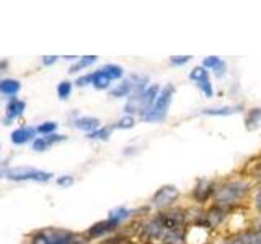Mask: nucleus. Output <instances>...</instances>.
<instances>
[{
	"label": "nucleus",
	"instance_id": "obj_1",
	"mask_svg": "<svg viewBox=\"0 0 261 244\" xmlns=\"http://www.w3.org/2000/svg\"><path fill=\"white\" fill-rule=\"evenodd\" d=\"M185 222L186 217L181 210L163 211L145 226V234L167 244H181L185 241Z\"/></svg>",
	"mask_w": 261,
	"mask_h": 244
},
{
	"label": "nucleus",
	"instance_id": "obj_2",
	"mask_svg": "<svg viewBox=\"0 0 261 244\" xmlns=\"http://www.w3.org/2000/svg\"><path fill=\"white\" fill-rule=\"evenodd\" d=\"M160 95V86L159 85H150L149 88L142 89V92L134 93L129 98V101L124 106V111L133 116V114H142L145 116L150 111L153 103L157 101V98Z\"/></svg>",
	"mask_w": 261,
	"mask_h": 244
},
{
	"label": "nucleus",
	"instance_id": "obj_3",
	"mask_svg": "<svg viewBox=\"0 0 261 244\" xmlns=\"http://www.w3.org/2000/svg\"><path fill=\"white\" fill-rule=\"evenodd\" d=\"M0 177H7L10 181L23 182V181H35V182H47L53 179V173L43 169H36L31 166H13L0 171Z\"/></svg>",
	"mask_w": 261,
	"mask_h": 244
},
{
	"label": "nucleus",
	"instance_id": "obj_4",
	"mask_svg": "<svg viewBox=\"0 0 261 244\" xmlns=\"http://www.w3.org/2000/svg\"><path fill=\"white\" fill-rule=\"evenodd\" d=\"M248 192V186L242 181H232L222 186L216 192V203L219 207H230L233 203L240 202Z\"/></svg>",
	"mask_w": 261,
	"mask_h": 244
},
{
	"label": "nucleus",
	"instance_id": "obj_5",
	"mask_svg": "<svg viewBox=\"0 0 261 244\" xmlns=\"http://www.w3.org/2000/svg\"><path fill=\"white\" fill-rule=\"evenodd\" d=\"M173 95H175V86L167 85L165 88H162L157 101L153 103L150 111L144 116V120H147V122H160V120L165 119Z\"/></svg>",
	"mask_w": 261,
	"mask_h": 244
},
{
	"label": "nucleus",
	"instance_id": "obj_6",
	"mask_svg": "<svg viewBox=\"0 0 261 244\" xmlns=\"http://www.w3.org/2000/svg\"><path fill=\"white\" fill-rule=\"evenodd\" d=\"M31 244H73V234L64 230H43L31 238Z\"/></svg>",
	"mask_w": 261,
	"mask_h": 244
},
{
	"label": "nucleus",
	"instance_id": "obj_7",
	"mask_svg": "<svg viewBox=\"0 0 261 244\" xmlns=\"http://www.w3.org/2000/svg\"><path fill=\"white\" fill-rule=\"evenodd\" d=\"M178 197H179V191L175 186H162L160 189L153 194L152 203L159 208H167L173 202H176Z\"/></svg>",
	"mask_w": 261,
	"mask_h": 244
},
{
	"label": "nucleus",
	"instance_id": "obj_8",
	"mask_svg": "<svg viewBox=\"0 0 261 244\" xmlns=\"http://www.w3.org/2000/svg\"><path fill=\"white\" fill-rule=\"evenodd\" d=\"M190 78L202 89L204 95H206L207 98H212V95H214V88H212L207 69H204V67H196V69H193V72L190 73Z\"/></svg>",
	"mask_w": 261,
	"mask_h": 244
},
{
	"label": "nucleus",
	"instance_id": "obj_9",
	"mask_svg": "<svg viewBox=\"0 0 261 244\" xmlns=\"http://www.w3.org/2000/svg\"><path fill=\"white\" fill-rule=\"evenodd\" d=\"M24 109H27V103L18 100V98H12L10 101H8L7 108H5V124L8 126L10 122L16 120L21 114L24 112Z\"/></svg>",
	"mask_w": 261,
	"mask_h": 244
},
{
	"label": "nucleus",
	"instance_id": "obj_10",
	"mask_svg": "<svg viewBox=\"0 0 261 244\" xmlns=\"http://www.w3.org/2000/svg\"><path fill=\"white\" fill-rule=\"evenodd\" d=\"M36 129L35 127H18V129H15L12 135H10V140L15 143V145H24V143H28L36 138Z\"/></svg>",
	"mask_w": 261,
	"mask_h": 244
},
{
	"label": "nucleus",
	"instance_id": "obj_11",
	"mask_svg": "<svg viewBox=\"0 0 261 244\" xmlns=\"http://www.w3.org/2000/svg\"><path fill=\"white\" fill-rule=\"evenodd\" d=\"M118 225L119 223L116 222V220H113V218L108 217L106 220H103V222H98V223H95L92 228H90L88 236H90V238H100V236L113 231L114 228H118Z\"/></svg>",
	"mask_w": 261,
	"mask_h": 244
},
{
	"label": "nucleus",
	"instance_id": "obj_12",
	"mask_svg": "<svg viewBox=\"0 0 261 244\" xmlns=\"http://www.w3.org/2000/svg\"><path fill=\"white\" fill-rule=\"evenodd\" d=\"M62 140H65V137L59 135V134H53V135H46V137H36L35 140H33L31 146L35 151H46L51 145L59 143Z\"/></svg>",
	"mask_w": 261,
	"mask_h": 244
},
{
	"label": "nucleus",
	"instance_id": "obj_13",
	"mask_svg": "<svg viewBox=\"0 0 261 244\" xmlns=\"http://www.w3.org/2000/svg\"><path fill=\"white\" fill-rule=\"evenodd\" d=\"M73 126L80 130H85V132L92 134L95 130L100 129V120L96 117H92V116H82V117H77L73 120Z\"/></svg>",
	"mask_w": 261,
	"mask_h": 244
},
{
	"label": "nucleus",
	"instance_id": "obj_14",
	"mask_svg": "<svg viewBox=\"0 0 261 244\" xmlns=\"http://www.w3.org/2000/svg\"><path fill=\"white\" fill-rule=\"evenodd\" d=\"M21 89V81L15 78H4L0 80V93L5 96H16Z\"/></svg>",
	"mask_w": 261,
	"mask_h": 244
},
{
	"label": "nucleus",
	"instance_id": "obj_15",
	"mask_svg": "<svg viewBox=\"0 0 261 244\" xmlns=\"http://www.w3.org/2000/svg\"><path fill=\"white\" fill-rule=\"evenodd\" d=\"M245 127H247L248 132H253V130H258L261 127V108H253L247 112Z\"/></svg>",
	"mask_w": 261,
	"mask_h": 244
},
{
	"label": "nucleus",
	"instance_id": "obj_16",
	"mask_svg": "<svg viewBox=\"0 0 261 244\" xmlns=\"http://www.w3.org/2000/svg\"><path fill=\"white\" fill-rule=\"evenodd\" d=\"M202 67L212 70L217 77H220L225 72V62L220 59V57H217V55H209V57H206V59H204Z\"/></svg>",
	"mask_w": 261,
	"mask_h": 244
},
{
	"label": "nucleus",
	"instance_id": "obj_17",
	"mask_svg": "<svg viewBox=\"0 0 261 244\" xmlns=\"http://www.w3.org/2000/svg\"><path fill=\"white\" fill-rule=\"evenodd\" d=\"M130 93H136L134 77L124 80L121 85H118L116 88H113V89H111V96H113V98H122V96H127V95H130Z\"/></svg>",
	"mask_w": 261,
	"mask_h": 244
},
{
	"label": "nucleus",
	"instance_id": "obj_18",
	"mask_svg": "<svg viewBox=\"0 0 261 244\" xmlns=\"http://www.w3.org/2000/svg\"><path fill=\"white\" fill-rule=\"evenodd\" d=\"M212 182L209 181H199V184L196 186V189H194V199L198 200V202H204V200H207L212 194H214V189H212Z\"/></svg>",
	"mask_w": 261,
	"mask_h": 244
},
{
	"label": "nucleus",
	"instance_id": "obj_19",
	"mask_svg": "<svg viewBox=\"0 0 261 244\" xmlns=\"http://www.w3.org/2000/svg\"><path fill=\"white\" fill-rule=\"evenodd\" d=\"M90 80H92V85L96 89H106V88L110 86V83H111V80L106 77V73L101 69L93 72V73H90Z\"/></svg>",
	"mask_w": 261,
	"mask_h": 244
},
{
	"label": "nucleus",
	"instance_id": "obj_20",
	"mask_svg": "<svg viewBox=\"0 0 261 244\" xmlns=\"http://www.w3.org/2000/svg\"><path fill=\"white\" fill-rule=\"evenodd\" d=\"M242 106H225V108H209V109H202V114H207V116H230L235 114L237 111H240Z\"/></svg>",
	"mask_w": 261,
	"mask_h": 244
},
{
	"label": "nucleus",
	"instance_id": "obj_21",
	"mask_svg": "<svg viewBox=\"0 0 261 244\" xmlns=\"http://www.w3.org/2000/svg\"><path fill=\"white\" fill-rule=\"evenodd\" d=\"M96 59H98L96 55H85V57H80V59H79L75 64L70 65L69 73H77V72H80V70H84V69L90 67V65L96 62Z\"/></svg>",
	"mask_w": 261,
	"mask_h": 244
},
{
	"label": "nucleus",
	"instance_id": "obj_22",
	"mask_svg": "<svg viewBox=\"0 0 261 244\" xmlns=\"http://www.w3.org/2000/svg\"><path fill=\"white\" fill-rule=\"evenodd\" d=\"M101 70L106 73V77H108L111 81H113V80H119V78L122 77V73H124V70H122V67H119V65H114V64L105 65V67H103Z\"/></svg>",
	"mask_w": 261,
	"mask_h": 244
},
{
	"label": "nucleus",
	"instance_id": "obj_23",
	"mask_svg": "<svg viewBox=\"0 0 261 244\" xmlns=\"http://www.w3.org/2000/svg\"><path fill=\"white\" fill-rule=\"evenodd\" d=\"M56 129H57V122H53V120H47V122H43V124H39L36 127V132L39 135H53L56 132Z\"/></svg>",
	"mask_w": 261,
	"mask_h": 244
},
{
	"label": "nucleus",
	"instance_id": "obj_24",
	"mask_svg": "<svg viewBox=\"0 0 261 244\" xmlns=\"http://www.w3.org/2000/svg\"><path fill=\"white\" fill-rule=\"evenodd\" d=\"M111 130H113V127H100L98 130H95V132L88 134L87 137L92 138V140H108L111 135Z\"/></svg>",
	"mask_w": 261,
	"mask_h": 244
},
{
	"label": "nucleus",
	"instance_id": "obj_25",
	"mask_svg": "<svg viewBox=\"0 0 261 244\" xmlns=\"http://www.w3.org/2000/svg\"><path fill=\"white\" fill-rule=\"evenodd\" d=\"M70 95H72V83L67 80L61 81V83L57 85V96H59L61 100H67Z\"/></svg>",
	"mask_w": 261,
	"mask_h": 244
},
{
	"label": "nucleus",
	"instance_id": "obj_26",
	"mask_svg": "<svg viewBox=\"0 0 261 244\" xmlns=\"http://www.w3.org/2000/svg\"><path fill=\"white\" fill-rule=\"evenodd\" d=\"M129 215H130V211H129L127 208H124V207H119V208H116V210H113V211H111V214H110V218L116 220L118 223H121L122 220H126Z\"/></svg>",
	"mask_w": 261,
	"mask_h": 244
},
{
	"label": "nucleus",
	"instance_id": "obj_27",
	"mask_svg": "<svg viewBox=\"0 0 261 244\" xmlns=\"http://www.w3.org/2000/svg\"><path fill=\"white\" fill-rule=\"evenodd\" d=\"M134 126H136V119L133 116H129V114H126L124 117H121L116 122V126H114V127H118V129H130V127H134Z\"/></svg>",
	"mask_w": 261,
	"mask_h": 244
},
{
	"label": "nucleus",
	"instance_id": "obj_28",
	"mask_svg": "<svg viewBox=\"0 0 261 244\" xmlns=\"http://www.w3.org/2000/svg\"><path fill=\"white\" fill-rule=\"evenodd\" d=\"M57 186H61V187H70L73 184V177L69 176V174H65V176H59L57 177Z\"/></svg>",
	"mask_w": 261,
	"mask_h": 244
},
{
	"label": "nucleus",
	"instance_id": "obj_29",
	"mask_svg": "<svg viewBox=\"0 0 261 244\" xmlns=\"http://www.w3.org/2000/svg\"><path fill=\"white\" fill-rule=\"evenodd\" d=\"M190 59H193L191 55H173L170 59V62L173 65H185L186 62H190Z\"/></svg>",
	"mask_w": 261,
	"mask_h": 244
},
{
	"label": "nucleus",
	"instance_id": "obj_30",
	"mask_svg": "<svg viewBox=\"0 0 261 244\" xmlns=\"http://www.w3.org/2000/svg\"><path fill=\"white\" fill-rule=\"evenodd\" d=\"M77 86H87V85H92V80H90V73L88 75H84V77H79L77 81H75Z\"/></svg>",
	"mask_w": 261,
	"mask_h": 244
},
{
	"label": "nucleus",
	"instance_id": "obj_31",
	"mask_svg": "<svg viewBox=\"0 0 261 244\" xmlns=\"http://www.w3.org/2000/svg\"><path fill=\"white\" fill-rule=\"evenodd\" d=\"M57 59H59V57H57V55H44V57H43V65H46V67H49V65L56 64V62H57Z\"/></svg>",
	"mask_w": 261,
	"mask_h": 244
},
{
	"label": "nucleus",
	"instance_id": "obj_32",
	"mask_svg": "<svg viewBox=\"0 0 261 244\" xmlns=\"http://www.w3.org/2000/svg\"><path fill=\"white\" fill-rule=\"evenodd\" d=\"M248 244H261V234H251L248 238Z\"/></svg>",
	"mask_w": 261,
	"mask_h": 244
},
{
	"label": "nucleus",
	"instance_id": "obj_33",
	"mask_svg": "<svg viewBox=\"0 0 261 244\" xmlns=\"http://www.w3.org/2000/svg\"><path fill=\"white\" fill-rule=\"evenodd\" d=\"M255 202H256V207H258V210L261 211V189H259V191H258V194H256Z\"/></svg>",
	"mask_w": 261,
	"mask_h": 244
},
{
	"label": "nucleus",
	"instance_id": "obj_34",
	"mask_svg": "<svg viewBox=\"0 0 261 244\" xmlns=\"http://www.w3.org/2000/svg\"><path fill=\"white\" fill-rule=\"evenodd\" d=\"M7 67H8V60H2V62H0V72L5 70Z\"/></svg>",
	"mask_w": 261,
	"mask_h": 244
},
{
	"label": "nucleus",
	"instance_id": "obj_35",
	"mask_svg": "<svg viewBox=\"0 0 261 244\" xmlns=\"http://www.w3.org/2000/svg\"><path fill=\"white\" fill-rule=\"evenodd\" d=\"M225 244H243V242H240V241H232V242H225Z\"/></svg>",
	"mask_w": 261,
	"mask_h": 244
}]
</instances>
